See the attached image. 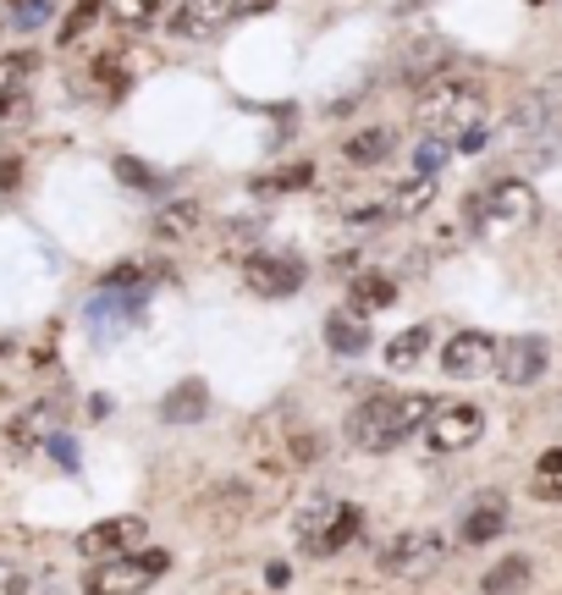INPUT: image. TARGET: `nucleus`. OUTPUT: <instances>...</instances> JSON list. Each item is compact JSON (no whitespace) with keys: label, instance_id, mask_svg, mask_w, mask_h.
Listing matches in <instances>:
<instances>
[{"label":"nucleus","instance_id":"obj_1","mask_svg":"<svg viewBox=\"0 0 562 595\" xmlns=\"http://www.w3.org/2000/svg\"><path fill=\"white\" fill-rule=\"evenodd\" d=\"M414 122L425 128V139H463L469 128L485 122V89L469 78V73H430L419 84V100H414Z\"/></svg>","mask_w":562,"mask_h":595},{"label":"nucleus","instance_id":"obj_2","mask_svg":"<svg viewBox=\"0 0 562 595\" xmlns=\"http://www.w3.org/2000/svg\"><path fill=\"white\" fill-rule=\"evenodd\" d=\"M430 403H436V397H425V392L364 397V403L353 408V419H348V441H353L359 452H392L397 441H408V436L425 425Z\"/></svg>","mask_w":562,"mask_h":595},{"label":"nucleus","instance_id":"obj_3","mask_svg":"<svg viewBox=\"0 0 562 595\" xmlns=\"http://www.w3.org/2000/svg\"><path fill=\"white\" fill-rule=\"evenodd\" d=\"M535 216H540V199H535V188L518 183V177H502V183H491V188H480V194L469 199L474 232H491V238L524 232V227H535Z\"/></svg>","mask_w":562,"mask_h":595},{"label":"nucleus","instance_id":"obj_4","mask_svg":"<svg viewBox=\"0 0 562 595\" xmlns=\"http://www.w3.org/2000/svg\"><path fill=\"white\" fill-rule=\"evenodd\" d=\"M298 540H304V551L309 557H337L353 535H359V524H364V513L353 507V502H331V496H309L304 507H298Z\"/></svg>","mask_w":562,"mask_h":595},{"label":"nucleus","instance_id":"obj_5","mask_svg":"<svg viewBox=\"0 0 562 595\" xmlns=\"http://www.w3.org/2000/svg\"><path fill=\"white\" fill-rule=\"evenodd\" d=\"M166 551H117L111 562H95L84 573V595H144L166 573Z\"/></svg>","mask_w":562,"mask_h":595},{"label":"nucleus","instance_id":"obj_6","mask_svg":"<svg viewBox=\"0 0 562 595\" xmlns=\"http://www.w3.org/2000/svg\"><path fill=\"white\" fill-rule=\"evenodd\" d=\"M441 562H447V535H441V529H403V535L381 551V573H392V579H403V584L430 579Z\"/></svg>","mask_w":562,"mask_h":595},{"label":"nucleus","instance_id":"obj_7","mask_svg":"<svg viewBox=\"0 0 562 595\" xmlns=\"http://www.w3.org/2000/svg\"><path fill=\"white\" fill-rule=\"evenodd\" d=\"M419 430H425L430 452H463V447H474L485 436V414L474 403H430Z\"/></svg>","mask_w":562,"mask_h":595},{"label":"nucleus","instance_id":"obj_8","mask_svg":"<svg viewBox=\"0 0 562 595\" xmlns=\"http://www.w3.org/2000/svg\"><path fill=\"white\" fill-rule=\"evenodd\" d=\"M243 282H249V293H260V298H293L304 282H309V271H304V260L298 254H254L249 265H243Z\"/></svg>","mask_w":562,"mask_h":595},{"label":"nucleus","instance_id":"obj_9","mask_svg":"<svg viewBox=\"0 0 562 595\" xmlns=\"http://www.w3.org/2000/svg\"><path fill=\"white\" fill-rule=\"evenodd\" d=\"M546 359H551V348L540 342V337H507L502 348H496V375L507 381V386H535L540 375H546Z\"/></svg>","mask_w":562,"mask_h":595},{"label":"nucleus","instance_id":"obj_10","mask_svg":"<svg viewBox=\"0 0 562 595\" xmlns=\"http://www.w3.org/2000/svg\"><path fill=\"white\" fill-rule=\"evenodd\" d=\"M496 364V337H485V331H458V337H447V348H441V370L452 375V381H474V375H485Z\"/></svg>","mask_w":562,"mask_h":595},{"label":"nucleus","instance_id":"obj_11","mask_svg":"<svg viewBox=\"0 0 562 595\" xmlns=\"http://www.w3.org/2000/svg\"><path fill=\"white\" fill-rule=\"evenodd\" d=\"M227 23H238V0H183L177 18H172V34L177 40H210Z\"/></svg>","mask_w":562,"mask_h":595},{"label":"nucleus","instance_id":"obj_12","mask_svg":"<svg viewBox=\"0 0 562 595\" xmlns=\"http://www.w3.org/2000/svg\"><path fill=\"white\" fill-rule=\"evenodd\" d=\"M150 529H144V518H106V524H89L84 535H78V551L84 557H117V551H133L139 540H144Z\"/></svg>","mask_w":562,"mask_h":595},{"label":"nucleus","instance_id":"obj_13","mask_svg":"<svg viewBox=\"0 0 562 595\" xmlns=\"http://www.w3.org/2000/svg\"><path fill=\"white\" fill-rule=\"evenodd\" d=\"M502 529H507V496H496V491H485L469 513H463V524H458V540L463 546H485V540H502Z\"/></svg>","mask_w":562,"mask_h":595},{"label":"nucleus","instance_id":"obj_14","mask_svg":"<svg viewBox=\"0 0 562 595\" xmlns=\"http://www.w3.org/2000/svg\"><path fill=\"white\" fill-rule=\"evenodd\" d=\"M199 227H205V205H199V199H172V205H161L155 221H150V232H155L161 243H188Z\"/></svg>","mask_w":562,"mask_h":595},{"label":"nucleus","instance_id":"obj_15","mask_svg":"<svg viewBox=\"0 0 562 595\" xmlns=\"http://www.w3.org/2000/svg\"><path fill=\"white\" fill-rule=\"evenodd\" d=\"M205 408H210V386L205 381H183V386H172L161 397V419L166 425H199Z\"/></svg>","mask_w":562,"mask_h":595},{"label":"nucleus","instance_id":"obj_16","mask_svg":"<svg viewBox=\"0 0 562 595\" xmlns=\"http://www.w3.org/2000/svg\"><path fill=\"white\" fill-rule=\"evenodd\" d=\"M348 304H353L359 315L392 309V304H397V282H392L386 271H359V276H353V287H348Z\"/></svg>","mask_w":562,"mask_h":595},{"label":"nucleus","instance_id":"obj_17","mask_svg":"<svg viewBox=\"0 0 562 595\" xmlns=\"http://www.w3.org/2000/svg\"><path fill=\"white\" fill-rule=\"evenodd\" d=\"M392 150H397V133L392 128H364V133H353L342 144L348 166H381V161H392Z\"/></svg>","mask_w":562,"mask_h":595},{"label":"nucleus","instance_id":"obj_18","mask_svg":"<svg viewBox=\"0 0 562 595\" xmlns=\"http://www.w3.org/2000/svg\"><path fill=\"white\" fill-rule=\"evenodd\" d=\"M326 342H331V353H364V348H370V326H364V315H359V309H337V315H326Z\"/></svg>","mask_w":562,"mask_h":595},{"label":"nucleus","instance_id":"obj_19","mask_svg":"<svg viewBox=\"0 0 562 595\" xmlns=\"http://www.w3.org/2000/svg\"><path fill=\"white\" fill-rule=\"evenodd\" d=\"M529 579H535V562L529 557H502L496 568H485L480 590L485 595H518V590H529Z\"/></svg>","mask_w":562,"mask_h":595},{"label":"nucleus","instance_id":"obj_20","mask_svg":"<svg viewBox=\"0 0 562 595\" xmlns=\"http://www.w3.org/2000/svg\"><path fill=\"white\" fill-rule=\"evenodd\" d=\"M430 199H436V183L419 172V177H408V183H397V188L386 194V216H419Z\"/></svg>","mask_w":562,"mask_h":595},{"label":"nucleus","instance_id":"obj_21","mask_svg":"<svg viewBox=\"0 0 562 595\" xmlns=\"http://www.w3.org/2000/svg\"><path fill=\"white\" fill-rule=\"evenodd\" d=\"M430 337H436L430 326H408L403 337H392V342H386V364H392V370H414V364L425 359Z\"/></svg>","mask_w":562,"mask_h":595},{"label":"nucleus","instance_id":"obj_22","mask_svg":"<svg viewBox=\"0 0 562 595\" xmlns=\"http://www.w3.org/2000/svg\"><path fill=\"white\" fill-rule=\"evenodd\" d=\"M309 183H315V166L309 161H293V166H276V172L254 177V194H298Z\"/></svg>","mask_w":562,"mask_h":595},{"label":"nucleus","instance_id":"obj_23","mask_svg":"<svg viewBox=\"0 0 562 595\" xmlns=\"http://www.w3.org/2000/svg\"><path fill=\"white\" fill-rule=\"evenodd\" d=\"M320 452H326V441H320V430H287V469H309V463H320Z\"/></svg>","mask_w":562,"mask_h":595},{"label":"nucleus","instance_id":"obj_24","mask_svg":"<svg viewBox=\"0 0 562 595\" xmlns=\"http://www.w3.org/2000/svg\"><path fill=\"white\" fill-rule=\"evenodd\" d=\"M535 496L562 507V452H540V463H535Z\"/></svg>","mask_w":562,"mask_h":595},{"label":"nucleus","instance_id":"obj_25","mask_svg":"<svg viewBox=\"0 0 562 595\" xmlns=\"http://www.w3.org/2000/svg\"><path fill=\"white\" fill-rule=\"evenodd\" d=\"M111 7H117V23L122 29H150V23H161L166 0H111Z\"/></svg>","mask_w":562,"mask_h":595},{"label":"nucleus","instance_id":"obj_26","mask_svg":"<svg viewBox=\"0 0 562 595\" xmlns=\"http://www.w3.org/2000/svg\"><path fill=\"white\" fill-rule=\"evenodd\" d=\"M34 73V51H12V56H0V95H23Z\"/></svg>","mask_w":562,"mask_h":595},{"label":"nucleus","instance_id":"obj_27","mask_svg":"<svg viewBox=\"0 0 562 595\" xmlns=\"http://www.w3.org/2000/svg\"><path fill=\"white\" fill-rule=\"evenodd\" d=\"M95 78H100V84H106V89H111L117 100H122V95L133 89V73H128V67L117 62V51H106V56L95 62Z\"/></svg>","mask_w":562,"mask_h":595},{"label":"nucleus","instance_id":"obj_28","mask_svg":"<svg viewBox=\"0 0 562 595\" xmlns=\"http://www.w3.org/2000/svg\"><path fill=\"white\" fill-rule=\"evenodd\" d=\"M100 12H106V0H78V7H73V18L62 23V45H73V40H78V34H84V29H89Z\"/></svg>","mask_w":562,"mask_h":595},{"label":"nucleus","instance_id":"obj_29","mask_svg":"<svg viewBox=\"0 0 562 595\" xmlns=\"http://www.w3.org/2000/svg\"><path fill=\"white\" fill-rule=\"evenodd\" d=\"M7 436H12L18 447H34V441L45 436V414H40V408H29V414H18V419L7 425Z\"/></svg>","mask_w":562,"mask_h":595},{"label":"nucleus","instance_id":"obj_30","mask_svg":"<svg viewBox=\"0 0 562 595\" xmlns=\"http://www.w3.org/2000/svg\"><path fill=\"white\" fill-rule=\"evenodd\" d=\"M117 177H122V183H133V188H161V177H155L144 161H128V155L117 161Z\"/></svg>","mask_w":562,"mask_h":595},{"label":"nucleus","instance_id":"obj_31","mask_svg":"<svg viewBox=\"0 0 562 595\" xmlns=\"http://www.w3.org/2000/svg\"><path fill=\"white\" fill-rule=\"evenodd\" d=\"M447 155H452V144H447V139H430V144L419 150V172H425V177H430V172H441V166H447Z\"/></svg>","mask_w":562,"mask_h":595},{"label":"nucleus","instance_id":"obj_32","mask_svg":"<svg viewBox=\"0 0 562 595\" xmlns=\"http://www.w3.org/2000/svg\"><path fill=\"white\" fill-rule=\"evenodd\" d=\"M29 590V573L12 568V562H0V595H23Z\"/></svg>","mask_w":562,"mask_h":595},{"label":"nucleus","instance_id":"obj_33","mask_svg":"<svg viewBox=\"0 0 562 595\" xmlns=\"http://www.w3.org/2000/svg\"><path fill=\"white\" fill-rule=\"evenodd\" d=\"M18 183H23V166H18V161L7 155V161H0V194H12Z\"/></svg>","mask_w":562,"mask_h":595},{"label":"nucleus","instance_id":"obj_34","mask_svg":"<svg viewBox=\"0 0 562 595\" xmlns=\"http://www.w3.org/2000/svg\"><path fill=\"white\" fill-rule=\"evenodd\" d=\"M276 0H238V18H260V12H271Z\"/></svg>","mask_w":562,"mask_h":595},{"label":"nucleus","instance_id":"obj_35","mask_svg":"<svg viewBox=\"0 0 562 595\" xmlns=\"http://www.w3.org/2000/svg\"><path fill=\"white\" fill-rule=\"evenodd\" d=\"M18 100H23V95H0V122H7V117L18 111Z\"/></svg>","mask_w":562,"mask_h":595},{"label":"nucleus","instance_id":"obj_36","mask_svg":"<svg viewBox=\"0 0 562 595\" xmlns=\"http://www.w3.org/2000/svg\"><path fill=\"white\" fill-rule=\"evenodd\" d=\"M23 595H56V590H40V584H34V579H29V590H23Z\"/></svg>","mask_w":562,"mask_h":595},{"label":"nucleus","instance_id":"obj_37","mask_svg":"<svg viewBox=\"0 0 562 595\" xmlns=\"http://www.w3.org/2000/svg\"><path fill=\"white\" fill-rule=\"evenodd\" d=\"M7 7H12V12H18V7H40V0H7Z\"/></svg>","mask_w":562,"mask_h":595},{"label":"nucleus","instance_id":"obj_38","mask_svg":"<svg viewBox=\"0 0 562 595\" xmlns=\"http://www.w3.org/2000/svg\"><path fill=\"white\" fill-rule=\"evenodd\" d=\"M0 359H7V342H0Z\"/></svg>","mask_w":562,"mask_h":595},{"label":"nucleus","instance_id":"obj_39","mask_svg":"<svg viewBox=\"0 0 562 595\" xmlns=\"http://www.w3.org/2000/svg\"><path fill=\"white\" fill-rule=\"evenodd\" d=\"M529 7H540V0H529Z\"/></svg>","mask_w":562,"mask_h":595}]
</instances>
